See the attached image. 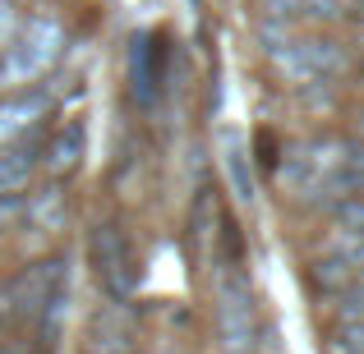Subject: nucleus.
Wrapping results in <instances>:
<instances>
[{"instance_id":"f257e3e1","label":"nucleus","mask_w":364,"mask_h":354,"mask_svg":"<svg viewBox=\"0 0 364 354\" xmlns=\"http://www.w3.org/2000/svg\"><path fill=\"white\" fill-rule=\"evenodd\" d=\"M55 290H60V262H42V267H33V272H23L14 285L0 290V322L37 318Z\"/></svg>"},{"instance_id":"39448f33","label":"nucleus","mask_w":364,"mask_h":354,"mask_svg":"<svg viewBox=\"0 0 364 354\" xmlns=\"http://www.w3.org/2000/svg\"><path fill=\"white\" fill-rule=\"evenodd\" d=\"M79 152H83V129L70 124V133H60L51 143V170H74L79 166Z\"/></svg>"},{"instance_id":"423d86ee","label":"nucleus","mask_w":364,"mask_h":354,"mask_svg":"<svg viewBox=\"0 0 364 354\" xmlns=\"http://www.w3.org/2000/svg\"><path fill=\"white\" fill-rule=\"evenodd\" d=\"M355 272H360V267H350V262H318L314 281H318V285H328V290H341V285H350V281H355Z\"/></svg>"},{"instance_id":"7ed1b4c3","label":"nucleus","mask_w":364,"mask_h":354,"mask_svg":"<svg viewBox=\"0 0 364 354\" xmlns=\"http://www.w3.org/2000/svg\"><path fill=\"white\" fill-rule=\"evenodd\" d=\"M129 74H134V97L139 101L157 97V88H161V37H134Z\"/></svg>"},{"instance_id":"20e7f679","label":"nucleus","mask_w":364,"mask_h":354,"mask_svg":"<svg viewBox=\"0 0 364 354\" xmlns=\"http://www.w3.org/2000/svg\"><path fill=\"white\" fill-rule=\"evenodd\" d=\"M28 175H33V152H28V148L0 152V194H14V189H23Z\"/></svg>"},{"instance_id":"f03ea898","label":"nucleus","mask_w":364,"mask_h":354,"mask_svg":"<svg viewBox=\"0 0 364 354\" xmlns=\"http://www.w3.org/2000/svg\"><path fill=\"white\" fill-rule=\"evenodd\" d=\"M92 262H97V281L107 285L111 299H134V267H129V248L116 226H97L92 231Z\"/></svg>"},{"instance_id":"0eeeda50","label":"nucleus","mask_w":364,"mask_h":354,"mask_svg":"<svg viewBox=\"0 0 364 354\" xmlns=\"http://www.w3.org/2000/svg\"><path fill=\"white\" fill-rule=\"evenodd\" d=\"M0 354H9V350H0Z\"/></svg>"}]
</instances>
